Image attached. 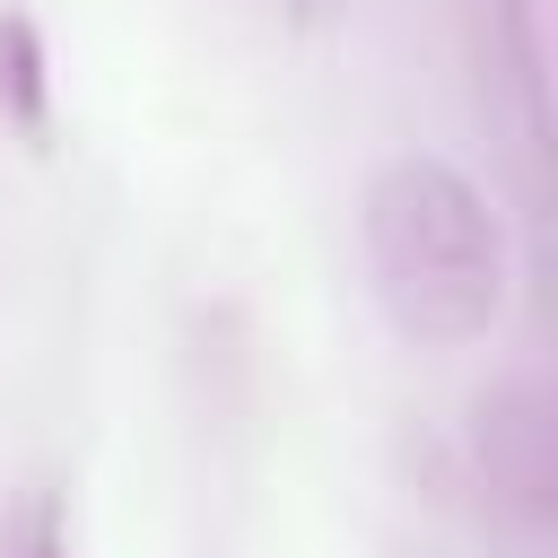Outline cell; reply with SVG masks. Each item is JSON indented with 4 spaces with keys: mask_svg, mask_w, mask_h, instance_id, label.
<instances>
[{
    "mask_svg": "<svg viewBox=\"0 0 558 558\" xmlns=\"http://www.w3.org/2000/svg\"><path fill=\"white\" fill-rule=\"evenodd\" d=\"M357 244L384 323L410 349H471L497 331L514 253L497 201L436 148H401L357 192Z\"/></svg>",
    "mask_w": 558,
    "mask_h": 558,
    "instance_id": "cell-1",
    "label": "cell"
},
{
    "mask_svg": "<svg viewBox=\"0 0 558 558\" xmlns=\"http://www.w3.org/2000/svg\"><path fill=\"white\" fill-rule=\"evenodd\" d=\"M471 462L506 514H523V523L558 514V401L541 375H497L471 401Z\"/></svg>",
    "mask_w": 558,
    "mask_h": 558,
    "instance_id": "cell-2",
    "label": "cell"
},
{
    "mask_svg": "<svg viewBox=\"0 0 558 558\" xmlns=\"http://www.w3.org/2000/svg\"><path fill=\"white\" fill-rule=\"evenodd\" d=\"M0 105L26 131H44V113H52V96H44V35H35L26 9H0Z\"/></svg>",
    "mask_w": 558,
    "mask_h": 558,
    "instance_id": "cell-3",
    "label": "cell"
},
{
    "mask_svg": "<svg viewBox=\"0 0 558 558\" xmlns=\"http://www.w3.org/2000/svg\"><path fill=\"white\" fill-rule=\"evenodd\" d=\"M9 558H70V523H61V506H52V497H35V506L17 514Z\"/></svg>",
    "mask_w": 558,
    "mask_h": 558,
    "instance_id": "cell-4",
    "label": "cell"
},
{
    "mask_svg": "<svg viewBox=\"0 0 558 558\" xmlns=\"http://www.w3.org/2000/svg\"><path fill=\"white\" fill-rule=\"evenodd\" d=\"M270 9H279V17H296V26H323L340 0H270Z\"/></svg>",
    "mask_w": 558,
    "mask_h": 558,
    "instance_id": "cell-5",
    "label": "cell"
}]
</instances>
